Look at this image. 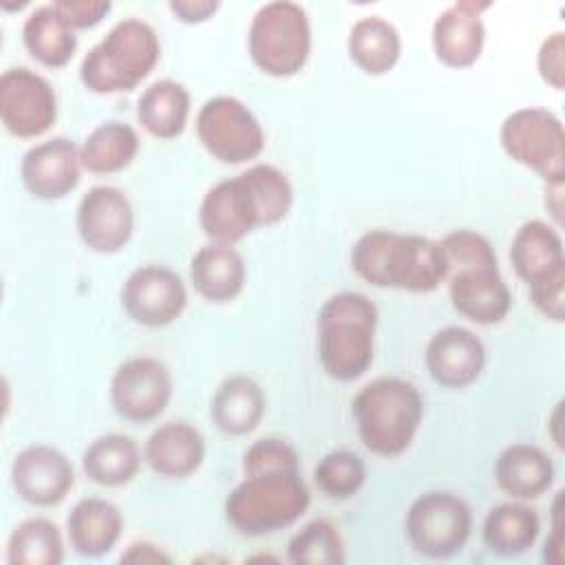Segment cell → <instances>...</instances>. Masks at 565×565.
<instances>
[{
  "label": "cell",
  "mask_w": 565,
  "mask_h": 565,
  "mask_svg": "<svg viewBox=\"0 0 565 565\" xmlns=\"http://www.w3.org/2000/svg\"><path fill=\"white\" fill-rule=\"evenodd\" d=\"M309 503L298 450L280 437H260L243 452V479L225 497L223 512L238 534L265 536L291 527Z\"/></svg>",
  "instance_id": "6da1fadb"
},
{
  "label": "cell",
  "mask_w": 565,
  "mask_h": 565,
  "mask_svg": "<svg viewBox=\"0 0 565 565\" xmlns=\"http://www.w3.org/2000/svg\"><path fill=\"white\" fill-rule=\"evenodd\" d=\"M294 205L289 177L271 163H254L212 185L199 205V225L212 243L236 245L256 227L280 223Z\"/></svg>",
  "instance_id": "7a4b0ae2"
},
{
  "label": "cell",
  "mask_w": 565,
  "mask_h": 565,
  "mask_svg": "<svg viewBox=\"0 0 565 565\" xmlns=\"http://www.w3.org/2000/svg\"><path fill=\"white\" fill-rule=\"evenodd\" d=\"M351 267L373 287L411 294H430L448 276L439 241L386 227L369 230L353 243Z\"/></svg>",
  "instance_id": "3957f363"
},
{
  "label": "cell",
  "mask_w": 565,
  "mask_h": 565,
  "mask_svg": "<svg viewBox=\"0 0 565 565\" xmlns=\"http://www.w3.org/2000/svg\"><path fill=\"white\" fill-rule=\"evenodd\" d=\"M351 415L362 446L391 459L411 448L424 419V397L413 382L380 375L353 395Z\"/></svg>",
  "instance_id": "277c9868"
},
{
  "label": "cell",
  "mask_w": 565,
  "mask_h": 565,
  "mask_svg": "<svg viewBox=\"0 0 565 565\" xmlns=\"http://www.w3.org/2000/svg\"><path fill=\"white\" fill-rule=\"evenodd\" d=\"M377 305L360 291L329 296L318 311V360L322 371L338 382L362 377L373 364Z\"/></svg>",
  "instance_id": "5b68a950"
},
{
  "label": "cell",
  "mask_w": 565,
  "mask_h": 565,
  "mask_svg": "<svg viewBox=\"0 0 565 565\" xmlns=\"http://www.w3.org/2000/svg\"><path fill=\"white\" fill-rule=\"evenodd\" d=\"M159 60L161 42L154 26L130 15L115 22L88 49L79 64V82L95 95L130 93L154 71Z\"/></svg>",
  "instance_id": "8992f818"
},
{
  "label": "cell",
  "mask_w": 565,
  "mask_h": 565,
  "mask_svg": "<svg viewBox=\"0 0 565 565\" xmlns=\"http://www.w3.org/2000/svg\"><path fill=\"white\" fill-rule=\"evenodd\" d=\"M311 20L302 4L271 0L256 9L247 29V53L269 77L298 75L311 55Z\"/></svg>",
  "instance_id": "52a82bcc"
},
{
  "label": "cell",
  "mask_w": 565,
  "mask_h": 565,
  "mask_svg": "<svg viewBox=\"0 0 565 565\" xmlns=\"http://www.w3.org/2000/svg\"><path fill=\"white\" fill-rule=\"evenodd\" d=\"M499 143L510 161L545 183H565V128L556 113L541 106L512 110L499 126Z\"/></svg>",
  "instance_id": "ba28073f"
},
{
  "label": "cell",
  "mask_w": 565,
  "mask_h": 565,
  "mask_svg": "<svg viewBox=\"0 0 565 565\" xmlns=\"http://www.w3.org/2000/svg\"><path fill=\"white\" fill-rule=\"evenodd\" d=\"M472 523V508L463 497L448 490H428L408 505L404 532L417 554L441 561L466 547Z\"/></svg>",
  "instance_id": "9c48e42d"
},
{
  "label": "cell",
  "mask_w": 565,
  "mask_h": 565,
  "mask_svg": "<svg viewBox=\"0 0 565 565\" xmlns=\"http://www.w3.org/2000/svg\"><path fill=\"white\" fill-rule=\"evenodd\" d=\"M194 130L205 152L225 166L249 163L265 150L263 124L245 102L232 95L205 99L196 113Z\"/></svg>",
  "instance_id": "30bf717a"
},
{
  "label": "cell",
  "mask_w": 565,
  "mask_h": 565,
  "mask_svg": "<svg viewBox=\"0 0 565 565\" xmlns=\"http://www.w3.org/2000/svg\"><path fill=\"white\" fill-rule=\"evenodd\" d=\"M170 369L152 355L124 360L110 377V406L130 424H150L163 415L172 399Z\"/></svg>",
  "instance_id": "8fae6325"
},
{
  "label": "cell",
  "mask_w": 565,
  "mask_h": 565,
  "mask_svg": "<svg viewBox=\"0 0 565 565\" xmlns=\"http://www.w3.org/2000/svg\"><path fill=\"white\" fill-rule=\"evenodd\" d=\"M0 121L18 139H38L57 121L53 84L26 68L13 66L0 75Z\"/></svg>",
  "instance_id": "7c38bea8"
},
{
  "label": "cell",
  "mask_w": 565,
  "mask_h": 565,
  "mask_svg": "<svg viewBox=\"0 0 565 565\" xmlns=\"http://www.w3.org/2000/svg\"><path fill=\"white\" fill-rule=\"evenodd\" d=\"M119 300L135 324L159 329L181 318L188 307V287L174 269L148 263L128 274Z\"/></svg>",
  "instance_id": "4fadbf2b"
},
{
  "label": "cell",
  "mask_w": 565,
  "mask_h": 565,
  "mask_svg": "<svg viewBox=\"0 0 565 565\" xmlns=\"http://www.w3.org/2000/svg\"><path fill=\"white\" fill-rule=\"evenodd\" d=\"M75 227L90 252L117 254L135 232L132 203L117 185H93L77 203Z\"/></svg>",
  "instance_id": "5bb4252c"
},
{
  "label": "cell",
  "mask_w": 565,
  "mask_h": 565,
  "mask_svg": "<svg viewBox=\"0 0 565 565\" xmlns=\"http://www.w3.org/2000/svg\"><path fill=\"white\" fill-rule=\"evenodd\" d=\"M11 486L15 494L35 508L60 505L75 486L71 459L55 446L31 444L11 461Z\"/></svg>",
  "instance_id": "9a60e30c"
},
{
  "label": "cell",
  "mask_w": 565,
  "mask_h": 565,
  "mask_svg": "<svg viewBox=\"0 0 565 565\" xmlns=\"http://www.w3.org/2000/svg\"><path fill=\"white\" fill-rule=\"evenodd\" d=\"M452 309L477 324H499L512 307V294L499 260L457 267L446 276Z\"/></svg>",
  "instance_id": "2e32d148"
},
{
  "label": "cell",
  "mask_w": 565,
  "mask_h": 565,
  "mask_svg": "<svg viewBox=\"0 0 565 565\" xmlns=\"http://www.w3.org/2000/svg\"><path fill=\"white\" fill-rule=\"evenodd\" d=\"M79 146L64 135L31 146L20 159L24 190L42 201H57L71 194L82 179Z\"/></svg>",
  "instance_id": "e0dca14e"
},
{
  "label": "cell",
  "mask_w": 565,
  "mask_h": 565,
  "mask_svg": "<svg viewBox=\"0 0 565 565\" xmlns=\"http://www.w3.org/2000/svg\"><path fill=\"white\" fill-rule=\"evenodd\" d=\"M483 340L466 327H444L426 344L424 362L430 380L441 388H466L475 384L486 366Z\"/></svg>",
  "instance_id": "ac0fdd59"
},
{
  "label": "cell",
  "mask_w": 565,
  "mask_h": 565,
  "mask_svg": "<svg viewBox=\"0 0 565 565\" xmlns=\"http://www.w3.org/2000/svg\"><path fill=\"white\" fill-rule=\"evenodd\" d=\"M490 2L459 0L446 7L433 22L430 42L435 57L448 68L472 66L486 46V24L481 13Z\"/></svg>",
  "instance_id": "d6986e66"
},
{
  "label": "cell",
  "mask_w": 565,
  "mask_h": 565,
  "mask_svg": "<svg viewBox=\"0 0 565 565\" xmlns=\"http://www.w3.org/2000/svg\"><path fill=\"white\" fill-rule=\"evenodd\" d=\"M510 265L527 289L565 280V245L558 227L543 218L521 223L510 243Z\"/></svg>",
  "instance_id": "ffe728a7"
},
{
  "label": "cell",
  "mask_w": 565,
  "mask_h": 565,
  "mask_svg": "<svg viewBox=\"0 0 565 565\" xmlns=\"http://www.w3.org/2000/svg\"><path fill=\"white\" fill-rule=\"evenodd\" d=\"M143 463L161 479H188L205 461V437L183 419L159 424L143 444Z\"/></svg>",
  "instance_id": "44dd1931"
},
{
  "label": "cell",
  "mask_w": 565,
  "mask_h": 565,
  "mask_svg": "<svg viewBox=\"0 0 565 565\" xmlns=\"http://www.w3.org/2000/svg\"><path fill=\"white\" fill-rule=\"evenodd\" d=\"M190 282L212 305L232 302L243 294L247 282L245 258L234 245L210 241L190 258Z\"/></svg>",
  "instance_id": "7402d4cb"
},
{
  "label": "cell",
  "mask_w": 565,
  "mask_h": 565,
  "mask_svg": "<svg viewBox=\"0 0 565 565\" xmlns=\"http://www.w3.org/2000/svg\"><path fill=\"white\" fill-rule=\"evenodd\" d=\"M124 532L121 510L104 497L79 499L66 516V536L75 554L99 558L110 554Z\"/></svg>",
  "instance_id": "603a6c76"
},
{
  "label": "cell",
  "mask_w": 565,
  "mask_h": 565,
  "mask_svg": "<svg viewBox=\"0 0 565 565\" xmlns=\"http://www.w3.org/2000/svg\"><path fill=\"white\" fill-rule=\"evenodd\" d=\"M494 481L510 499L532 501L552 488L554 463L543 448L516 441L499 452L494 461Z\"/></svg>",
  "instance_id": "cb8c5ba5"
},
{
  "label": "cell",
  "mask_w": 565,
  "mask_h": 565,
  "mask_svg": "<svg viewBox=\"0 0 565 565\" xmlns=\"http://www.w3.org/2000/svg\"><path fill=\"white\" fill-rule=\"evenodd\" d=\"M267 397L263 386L243 375L225 377L210 402V417L214 426L230 437H245L258 428L265 417Z\"/></svg>",
  "instance_id": "d4e9b609"
},
{
  "label": "cell",
  "mask_w": 565,
  "mask_h": 565,
  "mask_svg": "<svg viewBox=\"0 0 565 565\" xmlns=\"http://www.w3.org/2000/svg\"><path fill=\"white\" fill-rule=\"evenodd\" d=\"M192 110L190 90L170 77L148 84L137 99V121L154 139L170 141L183 135Z\"/></svg>",
  "instance_id": "484cf974"
},
{
  "label": "cell",
  "mask_w": 565,
  "mask_h": 565,
  "mask_svg": "<svg viewBox=\"0 0 565 565\" xmlns=\"http://www.w3.org/2000/svg\"><path fill=\"white\" fill-rule=\"evenodd\" d=\"M541 534V516L525 501H508L494 505L483 523L481 539L486 547L503 558H514L525 554Z\"/></svg>",
  "instance_id": "4316f807"
},
{
  "label": "cell",
  "mask_w": 565,
  "mask_h": 565,
  "mask_svg": "<svg viewBox=\"0 0 565 565\" xmlns=\"http://www.w3.org/2000/svg\"><path fill=\"white\" fill-rule=\"evenodd\" d=\"M22 44L26 53L46 68L66 66L77 51L75 29L49 4H38L22 22Z\"/></svg>",
  "instance_id": "83f0119b"
},
{
  "label": "cell",
  "mask_w": 565,
  "mask_h": 565,
  "mask_svg": "<svg viewBox=\"0 0 565 565\" xmlns=\"http://www.w3.org/2000/svg\"><path fill=\"white\" fill-rule=\"evenodd\" d=\"M347 53L362 73L386 75L402 57V35L386 18L362 15L349 29Z\"/></svg>",
  "instance_id": "f1b7e54d"
},
{
  "label": "cell",
  "mask_w": 565,
  "mask_h": 565,
  "mask_svg": "<svg viewBox=\"0 0 565 565\" xmlns=\"http://www.w3.org/2000/svg\"><path fill=\"white\" fill-rule=\"evenodd\" d=\"M141 461V448L124 433L99 435L82 452L84 475L102 488H119L130 483L139 475Z\"/></svg>",
  "instance_id": "f546056e"
},
{
  "label": "cell",
  "mask_w": 565,
  "mask_h": 565,
  "mask_svg": "<svg viewBox=\"0 0 565 565\" xmlns=\"http://www.w3.org/2000/svg\"><path fill=\"white\" fill-rule=\"evenodd\" d=\"M141 139L137 130L119 119L97 124L79 146L82 168L90 174H117L139 154Z\"/></svg>",
  "instance_id": "4dcf8cb0"
},
{
  "label": "cell",
  "mask_w": 565,
  "mask_h": 565,
  "mask_svg": "<svg viewBox=\"0 0 565 565\" xmlns=\"http://www.w3.org/2000/svg\"><path fill=\"white\" fill-rule=\"evenodd\" d=\"M64 561V536L44 516L20 521L7 539L9 565H60Z\"/></svg>",
  "instance_id": "1f68e13d"
},
{
  "label": "cell",
  "mask_w": 565,
  "mask_h": 565,
  "mask_svg": "<svg viewBox=\"0 0 565 565\" xmlns=\"http://www.w3.org/2000/svg\"><path fill=\"white\" fill-rule=\"evenodd\" d=\"M287 561L294 565H342L347 552L338 525L327 519L305 523L287 543Z\"/></svg>",
  "instance_id": "d6a6232c"
},
{
  "label": "cell",
  "mask_w": 565,
  "mask_h": 565,
  "mask_svg": "<svg viewBox=\"0 0 565 565\" xmlns=\"http://www.w3.org/2000/svg\"><path fill=\"white\" fill-rule=\"evenodd\" d=\"M366 481L364 459L347 448L327 452L313 468L316 488L333 501H347L355 497Z\"/></svg>",
  "instance_id": "836d02e7"
},
{
  "label": "cell",
  "mask_w": 565,
  "mask_h": 565,
  "mask_svg": "<svg viewBox=\"0 0 565 565\" xmlns=\"http://www.w3.org/2000/svg\"><path fill=\"white\" fill-rule=\"evenodd\" d=\"M539 77L554 90L565 88V33H550L536 51Z\"/></svg>",
  "instance_id": "e575fe53"
},
{
  "label": "cell",
  "mask_w": 565,
  "mask_h": 565,
  "mask_svg": "<svg viewBox=\"0 0 565 565\" xmlns=\"http://www.w3.org/2000/svg\"><path fill=\"white\" fill-rule=\"evenodd\" d=\"M53 7L75 31L97 26L113 11L110 0H53Z\"/></svg>",
  "instance_id": "d590c367"
},
{
  "label": "cell",
  "mask_w": 565,
  "mask_h": 565,
  "mask_svg": "<svg viewBox=\"0 0 565 565\" xmlns=\"http://www.w3.org/2000/svg\"><path fill=\"white\" fill-rule=\"evenodd\" d=\"M565 536H563V490L554 494L550 512V534L543 541V561L545 565H563L565 561Z\"/></svg>",
  "instance_id": "8d00e7d4"
},
{
  "label": "cell",
  "mask_w": 565,
  "mask_h": 565,
  "mask_svg": "<svg viewBox=\"0 0 565 565\" xmlns=\"http://www.w3.org/2000/svg\"><path fill=\"white\" fill-rule=\"evenodd\" d=\"M168 9L174 15V20L183 24H201L214 18V13L221 9V2L218 0H170Z\"/></svg>",
  "instance_id": "74e56055"
},
{
  "label": "cell",
  "mask_w": 565,
  "mask_h": 565,
  "mask_svg": "<svg viewBox=\"0 0 565 565\" xmlns=\"http://www.w3.org/2000/svg\"><path fill=\"white\" fill-rule=\"evenodd\" d=\"M119 561L121 563H172V556L150 541H135L121 552Z\"/></svg>",
  "instance_id": "f35d334b"
},
{
  "label": "cell",
  "mask_w": 565,
  "mask_h": 565,
  "mask_svg": "<svg viewBox=\"0 0 565 565\" xmlns=\"http://www.w3.org/2000/svg\"><path fill=\"white\" fill-rule=\"evenodd\" d=\"M563 188L565 183H545V210L552 216V225L558 230L563 223Z\"/></svg>",
  "instance_id": "ab89813d"
},
{
  "label": "cell",
  "mask_w": 565,
  "mask_h": 565,
  "mask_svg": "<svg viewBox=\"0 0 565 565\" xmlns=\"http://www.w3.org/2000/svg\"><path fill=\"white\" fill-rule=\"evenodd\" d=\"M561 417H563V402H558L556 406H554V411H552V417H550V435H552V439H554V444L558 446V448H563V435H561Z\"/></svg>",
  "instance_id": "60d3db41"
}]
</instances>
